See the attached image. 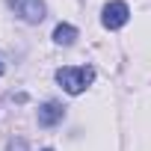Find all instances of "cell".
Returning a JSON list of instances; mask_svg holds the SVG:
<instances>
[{
	"label": "cell",
	"mask_w": 151,
	"mask_h": 151,
	"mask_svg": "<svg viewBox=\"0 0 151 151\" xmlns=\"http://www.w3.org/2000/svg\"><path fill=\"white\" fill-rule=\"evenodd\" d=\"M92 80H95V68L92 65H65V68L56 71V83L68 95H80Z\"/></svg>",
	"instance_id": "6da1fadb"
},
{
	"label": "cell",
	"mask_w": 151,
	"mask_h": 151,
	"mask_svg": "<svg viewBox=\"0 0 151 151\" xmlns=\"http://www.w3.org/2000/svg\"><path fill=\"white\" fill-rule=\"evenodd\" d=\"M127 18H130V9H127V3L124 0H113V3H107L104 6V27L107 30H119V27H124L127 24Z\"/></svg>",
	"instance_id": "7a4b0ae2"
},
{
	"label": "cell",
	"mask_w": 151,
	"mask_h": 151,
	"mask_svg": "<svg viewBox=\"0 0 151 151\" xmlns=\"http://www.w3.org/2000/svg\"><path fill=\"white\" fill-rule=\"evenodd\" d=\"M9 6L15 9V15H21L27 24H39L45 18V3L42 0H9Z\"/></svg>",
	"instance_id": "3957f363"
},
{
	"label": "cell",
	"mask_w": 151,
	"mask_h": 151,
	"mask_svg": "<svg viewBox=\"0 0 151 151\" xmlns=\"http://www.w3.org/2000/svg\"><path fill=\"white\" fill-rule=\"evenodd\" d=\"M62 107L56 104V101H47V104H42L39 107V124L42 127H53V124H59L62 122Z\"/></svg>",
	"instance_id": "277c9868"
},
{
	"label": "cell",
	"mask_w": 151,
	"mask_h": 151,
	"mask_svg": "<svg viewBox=\"0 0 151 151\" xmlns=\"http://www.w3.org/2000/svg\"><path fill=\"white\" fill-rule=\"evenodd\" d=\"M74 39H77V30H74L71 24H56V30H53V42L56 45H74Z\"/></svg>",
	"instance_id": "5b68a950"
},
{
	"label": "cell",
	"mask_w": 151,
	"mask_h": 151,
	"mask_svg": "<svg viewBox=\"0 0 151 151\" xmlns=\"http://www.w3.org/2000/svg\"><path fill=\"white\" fill-rule=\"evenodd\" d=\"M0 74H3V62H0Z\"/></svg>",
	"instance_id": "8992f818"
},
{
	"label": "cell",
	"mask_w": 151,
	"mask_h": 151,
	"mask_svg": "<svg viewBox=\"0 0 151 151\" xmlns=\"http://www.w3.org/2000/svg\"><path fill=\"white\" fill-rule=\"evenodd\" d=\"M42 151H53V148H42Z\"/></svg>",
	"instance_id": "52a82bcc"
}]
</instances>
